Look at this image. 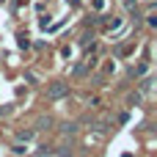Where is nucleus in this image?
<instances>
[{"mask_svg":"<svg viewBox=\"0 0 157 157\" xmlns=\"http://www.w3.org/2000/svg\"><path fill=\"white\" fill-rule=\"evenodd\" d=\"M69 94V86L66 83H52L50 88H47V97L50 99H61V97H66Z\"/></svg>","mask_w":157,"mask_h":157,"instance_id":"1","label":"nucleus"}]
</instances>
